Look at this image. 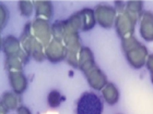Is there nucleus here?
Listing matches in <instances>:
<instances>
[{"instance_id": "39448f33", "label": "nucleus", "mask_w": 153, "mask_h": 114, "mask_svg": "<svg viewBox=\"0 0 153 114\" xmlns=\"http://www.w3.org/2000/svg\"><path fill=\"white\" fill-rule=\"evenodd\" d=\"M6 20H7V11L4 9V7L0 4V28H2Z\"/></svg>"}, {"instance_id": "20e7f679", "label": "nucleus", "mask_w": 153, "mask_h": 114, "mask_svg": "<svg viewBox=\"0 0 153 114\" xmlns=\"http://www.w3.org/2000/svg\"><path fill=\"white\" fill-rule=\"evenodd\" d=\"M4 101H6L7 105L10 107V108H14L16 107V99H14V97L12 95H10V94H7L6 95Z\"/></svg>"}, {"instance_id": "f257e3e1", "label": "nucleus", "mask_w": 153, "mask_h": 114, "mask_svg": "<svg viewBox=\"0 0 153 114\" xmlns=\"http://www.w3.org/2000/svg\"><path fill=\"white\" fill-rule=\"evenodd\" d=\"M103 104L101 99L92 92H86L78 101V114H101Z\"/></svg>"}, {"instance_id": "423d86ee", "label": "nucleus", "mask_w": 153, "mask_h": 114, "mask_svg": "<svg viewBox=\"0 0 153 114\" xmlns=\"http://www.w3.org/2000/svg\"><path fill=\"white\" fill-rule=\"evenodd\" d=\"M20 8H21V11H22L23 14H30L31 13V6H30L27 2H21L20 3Z\"/></svg>"}, {"instance_id": "0eeeda50", "label": "nucleus", "mask_w": 153, "mask_h": 114, "mask_svg": "<svg viewBox=\"0 0 153 114\" xmlns=\"http://www.w3.org/2000/svg\"><path fill=\"white\" fill-rule=\"evenodd\" d=\"M19 113L20 114H30V112L26 110V109H24V108H22L21 110H19Z\"/></svg>"}, {"instance_id": "f03ea898", "label": "nucleus", "mask_w": 153, "mask_h": 114, "mask_svg": "<svg viewBox=\"0 0 153 114\" xmlns=\"http://www.w3.org/2000/svg\"><path fill=\"white\" fill-rule=\"evenodd\" d=\"M11 82H12L13 88L16 89V92H21L25 88V80L24 77L19 74H12L11 75Z\"/></svg>"}, {"instance_id": "6e6552de", "label": "nucleus", "mask_w": 153, "mask_h": 114, "mask_svg": "<svg viewBox=\"0 0 153 114\" xmlns=\"http://www.w3.org/2000/svg\"><path fill=\"white\" fill-rule=\"evenodd\" d=\"M0 48H1V39H0Z\"/></svg>"}, {"instance_id": "7ed1b4c3", "label": "nucleus", "mask_w": 153, "mask_h": 114, "mask_svg": "<svg viewBox=\"0 0 153 114\" xmlns=\"http://www.w3.org/2000/svg\"><path fill=\"white\" fill-rule=\"evenodd\" d=\"M6 51L11 53L18 51V42L14 38H8L6 40Z\"/></svg>"}]
</instances>
